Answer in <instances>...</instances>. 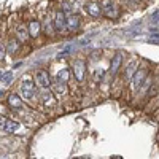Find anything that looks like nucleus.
<instances>
[{
    "label": "nucleus",
    "mask_w": 159,
    "mask_h": 159,
    "mask_svg": "<svg viewBox=\"0 0 159 159\" xmlns=\"http://www.w3.org/2000/svg\"><path fill=\"white\" fill-rule=\"evenodd\" d=\"M156 107L159 108V97H157V102H156Z\"/></svg>",
    "instance_id": "nucleus-25"
},
{
    "label": "nucleus",
    "mask_w": 159,
    "mask_h": 159,
    "mask_svg": "<svg viewBox=\"0 0 159 159\" xmlns=\"http://www.w3.org/2000/svg\"><path fill=\"white\" fill-rule=\"evenodd\" d=\"M7 103H8V107L13 108V110L22 108V99H21L19 94H15V92H11V94L7 97Z\"/></svg>",
    "instance_id": "nucleus-10"
},
{
    "label": "nucleus",
    "mask_w": 159,
    "mask_h": 159,
    "mask_svg": "<svg viewBox=\"0 0 159 159\" xmlns=\"http://www.w3.org/2000/svg\"><path fill=\"white\" fill-rule=\"evenodd\" d=\"M151 86H153V76L150 75V76L145 78V81L142 83V86H140V89H139L137 94H139V96H142V97H145V96L148 94V89H150Z\"/></svg>",
    "instance_id": "nucleus-14"
},
{
    "label": "nucleus",
    "mask_w": 159,
    "mask_h": 159,
    "mask_svg": "<svg viewBox=\"0 0 159 159\" xmlns=\"http://www.w3.org/2000/svg\"><path fill=\"white\" fill-rule=\"evenodd\" d=\"M52 89H54V92L57 96H65L67 94V86H65L64 81H61V80H57V78L52 81Z\"/></svg>",
    "instance_id": "nucleus-15"
},
{
    "label": "nucleus",
    "mask_w": 159,
    "mask_h": 159,
    "mask_svg": "<svg viewBox=\"0 0 159 159\" xmlns=\"http://www.w3.org/2000/svg\"><path fill=\"white\" fill-rule=\"evenodd\" d=\"M139 70V61H130L127 65H126V72H124V78H126V83H129L132 76L135 75V72Z\"/></svg>",
    "instance_id": "nucleus-11"
},
{
    "label": "nucleus",
    "mask_w": 159,
    "mask_h": 159,
    "mask_svg": "<svg viewBox=\"0 0 159 159\" xmlns=\"http://www.w3.org/2000/svg\"><path fill=\"white\" fill-rule=\"evenodd\" d=\"M52 27H54L56 32H64L67 29V15H65L64 10L54 13V16H52Z\"/></svg>",
    "instance_id": "nucleus-3"
},
{
    "label": "nucleus",
    "mask_w": 159,
    "mask_h": 159,
    "mask_svg": "<svg viewBox=\"0 0 159 159\" xmlns=\"http://www.w3.org/2000/svg\"><path fill=\"white\" fill-rule=\"evenodd\" d=\"M5 54H7V46H5L2 42H0V61H3Z\"/></svg>",
    "instance_id": "nucleus-21"
},
{
    "label": "nucleus",
    "mask_w": 159,
    "mask_h": 159,
    "mask_svg": "<svg viewBox=\"0 0 159 159\" xmlns=\"http://www.w3.org/2000/svg\"><path fill=\"white\" fill-rule=\"evenodd\" d=\"M35 83H37V86L40 88V89H46V88H49L51 86V78H49V73H48V70H37L35 72Z\"/></svg>",
    "instance_id": "nucleus-4"
},
{
    "label": "nucleus",
    "mask_w": 159,
    "mask_h": 159,
    "mask_svg": "<svg viewBox=\"0 0 159 159\" xmlns=\"http://www.w3.org/2000/svg\"><path fill=\"white\" fill-rule=\"evenodd\" d=\"M18 129H19V123L8 119V121H7V126H5V129H3V132H7V134H13V132H16Z\"/></svg>",
    "instance_id": "nucleus-18"
},
{
    "label": "nucleus",
    "mask_w": 159,
    "mask_h": 159,
    "mask_svg": "<svg viewBox=\"0 0 159 159\" xmlns=\"http://www.w3.org/2000/svg\"><path fill=\"white\" fill-rule=\"evenodd\" d=\"M78 27H80V16L75 15V13H69L67 15V29L70 32H73V30H78Z\"/></svg>",
    "instance_id": "nucleus-13"
},
{
    "label": "nucleus",
    "mask_w": 159,
    "mask_h": 159,
    "mask_svg": "<svg viewBox=\"0 0 159 159\" xmlns=\"http://www.w3.org/2000/svg\"><path fill=\"white\" fill-rule=\"evenodd\" d=\"M37 83L34 81V80H29V78H25L24 81H21L19 84V92H21V96L24 99H34L35 97V92H37Z\"/></svg>",
    "instance_id": "nucleus-2"
},
{
    "label": "nucleus",
    "mask_w": 159,
    "mask_h": 159,
    "mask_svg": "<svg viewBox=\"0 0 159 159\" xmlns=\"http://www.w3.org/2000/svg\"><path fill=\"white\" fill-rule=\"evenodd\" d=\"M147 76H148V70H147V69H139V70L135 72V75L132 76V80L129 81V88H130V94H132V96L139 92L142 83L145 81V78H147Z\"/></svg>",
    "instance_id": "nucleus-1"
},
{
    "label": "nucleus",
    "mask_w": 159,
    "mask_h": 159,
    "mask_svg": "<svg viewBox=\"0 0 159 159\" xmlns=\"http://www.w3.org/2000/svg\"><path fill=\"white\" fill-rule=\"evenodd\" d=\"M84 8H86V13H88L91 18H100L103 15L99 2H89V3H86Z\"/></svg>",
    "instance_id": "nucleus-9"
},
{
    "label": "nucleus",
    "mask_w": 159,
    "mask_h": 159,
    "mask_svg": "<svg viewBox=\"0 0 159 159\" xmlns=\"http://www.w3.org/2000/svg\"><path fill=\"white\" fill-rule=\"evenodd\" d=\"M151 22H153V24L159 22V11H157V13H154V15H153V18H151Z\"/></svg>",
    "instance_id": "nucleus-23"
},
{
    "label": "nucleus",
    "mask_w": 159,
    "mask_h": 159,
    "mask_svg": "<svg viewBox=\"0 0 159 159\" xmlns=\"http://www.w3.org/2000/svg\"><path fill=\"white\" fill-rule=\"evenodd\" d=\"M40 32H42V25H40V22L38 21H30L29 22V34H30V37L32 38H37L38 35H40Z\"/></svg>",
    "instance_id": "nucleus-17"
},
{
    "label": "nucleus",
    "mask_w": 159,
    "mask_h": 159,
    "mask_svg": "<svg viewBox=\"0 0 159 159\" xmlns=\"http://www.w3.org/2000/svg\"><path fill=\"white\" fill-rule=\"evenodd\" d=\"M121 65H123V54L121 52H116L111 57V62H110V75L115 76L119 72V69H121Z\"/></svg>",
    "instance_id": "nucleus-8"
},
{
    "label": "nucleus",
    "mask_w": 159,
    "mask_h": 159,
    "mask_svg": "<svg viewBox=\"0 0 159 159\" xmlns=\"http://www.w3.org/2000/svg\"><path fill=\"white\" fill-rule=\"evenodd\" d=\"M153 40H159V34H154V35L151 37V42H153Z\"/></svg>",
    "instance_id": "nucleus-24"
},
{
    "label": "nucleus",
    "mask_w": 159,
    "mask_h": 159,
    "mask_svg": "<svg viewBox=\"0 0 159 159\" xmlns=\"http://www.w3.org/2000/svg\"><path fill=\"white\" fill-rule=\"evenodd\" d=\"M2 81H3L5 84L11 83V81H13V73H11V72H7V73H3V76H2Z\"/></svg>",
    "instance_id": "nucleus-20"
},
{
    "label": "nucleus",
    "mask_w": 159,
    "mask_h": 159,
    "mask_svg": "<svg viewBox=\"0 0 159 159\" xmlns=\"http://www.w3.org/2000/svg\"><path fill=\"white\" fill-rule=\"evenodd\" d=\"M72 67H73L72 70H73V76L76 78V81L78 83H83L84 81V73H86V64H84V61L76 59L73 62Z\"/></svg>",
    "instance_id": "nucleus-5"
},
{
    "label": "nucleus",
    "mask_w": 159,
    "mask_h": 159,
    "mask_svg": "<svg viewBox=\"0 0 159 159\" xmlns=\"http://www.w3.org/2000/svg\"><path fill=\"white\" fill-rule=\"evenodd\" d=\"M7 121H8V118H5V116H0V130H3V129H5Z\"/></svg>",
    "instance_id": "nucleus-22"
},
{
    "label": "nucleus",
    "mask_w": 159,
    "mask_h": 159,
    "mask_svg": "<svg viewBox=\"0 0 159 159\" xmlns=\"http://www.w3.org/2000/svg\"><path fill=\"white\" fill-rule=\"evenodd\" d=\"M100 8H102V13H103V16H107V18H115L116 16V5L113 0H102L100 2Z\"/></svg>",
    "instance_id": "nucleus-6"
},
{
    "label": "nucleus",
    "mask_w": 159,
    "mask_h": 159,
    "mask_svg": "<svg viewBox=\"0 0 159 159\" xmlns=\"http://www.w3.org/2000/svg\"><path fill=\"white\" fill-rule=\"evenodd\" d=\"M69 78H70V70H69V69H62V70L57 72V80H61V81L67 83Z\"/></svg>",
    "instance_id": "nucleus-19"
},
{
    "label": "nucleus",
    "mask_w": 159,
    "mask_h": 159,
    "mask_svg": "<svg viewBox=\"0 0 159 159\" xmlns=\"http://www.w3.org/2000/svg\"><path fill=\"white\" fill-rule=\"evenodd\" d=\"M40 100H42V105H45V107H52V105L56 103L54 96H52V91L49 88L42 89V92H40Z\"/></svg>",
    "instance_id": "nucleus-7"
},
{
    "label": "nucleus",
    "mask_w": 159,
    "mask_h": 159,
    "mask_svg": "<svg viewBox=\"0 0 159 159\" xmlns=\"http://www.w3.org/2000/svg\"><path fill=\"white\" fill-rule=\"evenodd\" d=\"M18 48H19V40H18V37H16V38H10L8 43H7V54L13 56V54L18 51Z\"/></svg>",
    "instance_id": "nucleus-16"
},
{
    "label": "nucleus",
    "mask_w": 159,
    "mask_h": 159,
    "mask_svg": "<svg viewBox=\"0 0 159 159\" xmlns=\"http://www.w3.org/2000/svg\"><path fill=\"white\" fill-rule=\"evenodd\" d=\"M15 32H16V37L19 42H27L30 34H29V27H25L24 24H16V27H15Z\"/></svg>",
    "instance_id": "nucleus-12"
}]
</instances>
